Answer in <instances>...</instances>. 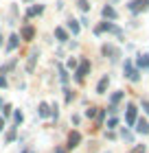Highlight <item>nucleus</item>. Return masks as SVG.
I'll return each mask as SVG.
<instances>
[{
    "mask_svg": "<svg viewBox=\"0 0 149 153\" xmlns=\"http://www.w3.org/2000/svg\"><path fill=\"white\" fill-rule=\"evenodd\" d=\"M90 72V61L86 59V57H83L81 61H79V64H77V72H75V81H83V79H86V74Z\"/></svg>",
    "mask_w": 149,
    "mask_h": 153,
    "instance_id": "obj_1",
    "label": "nucleus"
},
{
    "mask_svg": "<svg viewBox=\"0 0 149 153\" xmlns=\"http://www.w3.org/2000/svg\"><path fill=\"white\" fill-rule=\"evenodd\" d=\"M37 57H40V48L35 46L33 51H31V55L26 57V74H31V72L35 70V64H37Z\"/></svg>",
    "mask_w": 149,
    "mask_h": 153,
    "instance_id": "obj_2",
    "label": "nucleus"
},
{
    "mask_svg": "<svg viewBox=\"0 0 149 153\" xmlns=\"http://www.w3.org/2000/svg\"><path fill=\"white\" fill-rule=\"evenodd\" d=\"M44 9H46V4H31L29 9H26L24 18H26V20H29V18H37V16L44 13Z\"/></svg>",
    "mask_w": 149,
    "mask_h": 153,
    "instance_id": "obj_3",
    "label": "nucleus"
},
{
    "mask_svg": "<svg viewBox=\"0 0 149 153\" xmlns=\"http://www.w3.org/2000/svg\"><path fill=\"white\" fill-rule=\"evenodd\" d=\"M125 76H127L130 81H138V70L132 66V61H130V59L125 61Z\"/></svg>",
    "mask_w": 149,
    "mask_h": 153,
    "instance_id": "obj_4",
    "label": "nucleus"
},
{
    "mask_svg": "<svg viewBox=\"0 0 149 153\" xmlns=\"http://www.w3.org/2000/svg\"><path fill=\"white\" fill-rule=\"evenodd\" d=\"M33 37H35V29H33V26H29V24H24L22 31H20V39L29 42V39H33Z\"/></svg>",
    "mask_w": 149,
    "mask_h": 153,
    "instance_id": "obj_5",
    "label": "nucleus"
},
{
    "mask_svg": "<svg viewBox=\"0 0 149 153\" xmlns=\"http://www.w3.org/2000/svg\"><path fill=\"white\" fill-rule=\"evenodd\" d=\"M79 142H81V134H79V131H70V134H68V149L79 147Z\"/></svg>",
    "mask_w": 149,
    "mask_h": 153,
    "instance_id": "obj_6",
    "label": "nucleus"
},
{
    "mask_svg": "<svg viewBox=\"0 0 149 153\" xmlns=\"http://www.w3.org/2000/svg\"><path fill=\"white\" fill-rule=\"evenodd\" d=\"M149 7V0H134V2H130V11H145Z\"/></svg>",
    "mask_w": 149,
    "mask_h": 153,
    "instance_id": "obj_7",
    "label": "nucleus"
},
{
    "mask_svg": "<svg viewBox=\"0 0 149 153\" xmlns=\"http://www.w3.org/2000/svg\"><path fill=\"white\" fill-rule=\"evenodd\" d=\"M18 46H20V35H9V42H7L4 51H7V53H13Z\"/></svg>",
    "mask_w": 149,
    "mask_h": 153,
    "instance_id": "obj_8",
    "label": "nucleus"
},
{
    "mask_svg": "<svg viewBox=\"0 0 149 153\" xmlns=\"http://www.w3.org/2000/svg\"><path fill=\"white\" fill-rule=\"evenodd\" d=\"M101 53H103V55H108L110 59H118V51H116V48L112 46V44H105V46L101 48Z\"/></svg>",
    "mask_w": 149,
    "mask_h": 153,
    "instance_id": "obj_9",
    "label": "nucleus"
},
{
    "mask_svg": "<svg viewBox=\"0 0 149 153\" xmlns=\"http://www.w3.org/2000/svg\"><path fill=\"white\" fill-rule=\"evenodd\" d=\"M108 85H110V76L105 74V76H101V81L97 83V92H99V94H103L105 90H108Z\"/></svg>",
    "mask_w": 149,
    "mask_h": 153,
    "instance_id": "obj_10",
    "label": "nucleus"
},
{
    "mask_svg": "<svg viewBox=\"0 0 149 153\" xmlns=\"http://www.w3.org/2000/svg\"><path fill=\"white\" fill-rule=\"evenodd\" d=\"M55 37H57V42H68V31L64 29V26H57V29H55Z\"/></svg>",
    "mask_w": 149,
    "mask_h": 153,
    "instance_id": "obj_11",
    "label": "nucleus"
},
{
    "mask_svg": "<svg viewBox=\"0 0 149 153\" xmlns=\"http://www.w3.org/2000/svg\"><path fill=\"white\" fill-rule=\"evenodd\" d=\"M37 114H40V118H48L51 116V105H48V103H40Z\"/></svg>",
    "mask_w": 149,
    "mask_h": 153,
    "instance_id": "obj_12",
    "label": "nucleus"
},
{
    "mask_svg": "<svg viewBox=\"0 0 149 153\" xmlns=\"http://www.w3.org/2000/svg\"><path fill=\"white\" fill-rule=\"evenodd\" d=\"M134 123H136V107L130 105L127 107V125H134Z\"/></svg>",
    "mask_w": 149,
    "mask_h": 153,
    "instance_id": "obj_13",
    "label": "nucleus"
},
{
    "mask_svg": "<svg viewBox=\"0 0 149 153\" xmlns=\"http://www.w3.org/2000/svg\"><path fill=\"white\" fill-rule=\"evenodd\" d=\"M68 31L73 33V35H77V33L81 31V29H79V22H77V20H73V18H70V20H68Z\"/></svg>",
    "mask_w": 149,
    "mask_h": 153,
    "instance_id": "obj_14",
    "label": "nucleus"
},
{
    "mask_svg": "<svg viewBox=\"0 0 149 153\" xmlns=\"http://www.w3.org/2000/svg\"><path fill=\"white\" fill-rule=\"evenodd\" d=\"M103 18H108V20H116V11H114V7H103Z\"/></svg>",
    "mask_w": 149,
    "mask_h": 153,
    "instance_id": "obj_15",
    "label": "nucleus"
},
{
    "mask_svg": "<svg viewBox=\"0 0 149 153\" xmlns=\"http://www.w3.org/2000/svg\"><path fill=\"white\" fill-rule=\"evenodd\" d=\"M140 134H149V125L145 123V120H138V127H136Z\"/></svg>",
    "mask_w": 149,
    "mask_h": 153,
    "instance_id": "obj_16",
    "label": "nucleus"
},
{
    "mask_svg": "<svg viewBox=\"0 0 149 153\" xmlns=\"http://www.w3.org/2000/svg\"><path fill=\"white\" fill-rule=\"evenodd\" d=\"M4 140H7V142H13V140H16V127H11V131H7Z\"/></svg>",
    "mask_w": 149,
    "mask_h": 153,
    "instance_id": "obj_17",
    "label": "nucleus"
},
{
    "mask_svg": "<svg viewBox=\"0 0 149 153\" xmlns=\"http://www.w3.org/2000/svg\"><path fill=\"white\" fill-rule=\"evenodd\" d=\"M77 7H79L81 11H88L90 9V2H88V0H77Z\"/></svg>",
    "mask_w": 149,
    "mask_h": 153,
    "instance_id": "obj_18",
    "label": "nucleus"
},
{
    "mask_svg": "<svg viewBox=\"0 0 149 153\" xmlns=\"http://www.w3.org/2000/svg\"><path fill=\"white\" fill-rule=\"evenodd\" d=\"M11 68H16V59H11V61H7V64L0 68V72H4V70H11Z\"/></svg>",
    "mask_w": 149,
    "mask_h": 153,
    "instance_id": "obj_19",
    "label": "nucleus"
},
{
    "mask_svg": "<svg viewBox=\"0 0 149 153\" xmlns=\"http://www.w3.org/2000/svg\"><path fill=\"white\" fill-rule=\"evenodd\" d=\"M13 120H16V125L22 123V112H20V109H13Z\"/></svg>",
    "mask_w": 149,
    "mask_h": 153,
    "instance_id": "obj_20",
    "label": "nucleus"
},
{
    "mask_svg": "<svg viewBox=\"0 0 149 153\" xmlns=\"http://www.w3.org/2000/svg\"><path fill=\"white\" fill-rule=\"evenodd\" d=\"M121 99H123V92H114V94H112V107H114Z\"/></svg>",
    "mask_w": 149,
    "mask_h": 153,
    "instance_id": "obj_21",
    "label": "nucleus"
},
{
    "mask_svg": "<svg viewBox=\"0 0 149 153\" xmlns=\"http://www.w3.org/2000/svg\"><path fill=\"white\" fill-rule=\"evenodd\" d=\"M59 79H61L64 83L68 81V70H66V68H59Z\"/></svg>",
    "mask_w": 149,
    "mask_h": 153,
    "instance_id": "obj_22",
    "label": "nucleus"
},
{
    "mask_svg": "<svg viewBox=\"0 0 149 153\" xmlns=\"http://www.w3.org/2000/svg\"><path fill=\"white\" fill-rule=\"evenodd\" d=\"M64 92H66V103H70V101L75 99V92H73V90H68V88H66Z\"/></svg>",
    "mask_w": 149,
    "mask_h": 153,
    "instance_id": "obj_23",
    "label": "nucleus"
},
{
    "mask_svg": "<svg viewBox=\"0 0 149 153\" xmlns=\"http://www.w3.org/2000/svg\"><path fill=\"white\" fill-rule=\"evenodd\" d=\"M116 125H118V118H116V116H112L110 120H108V127H110V129H114Z\"/></svg>",
    "mask_w": 149,
    "mask_h": 153,
    "instance_id": "obj_24",
    "label": "nucleus"
},
{
    "mask_svg": "<svg viewBox=\"0 0 149 153\" xmlns=\"http://www.w3.org/2000/svg\"><path fill=\"white\" fill-rule=\"evenodd\" d=\"M77 64H79V61H77L75 57H73V59H68V68H77Z\"/></svg>",
    "mask_w": 149,
    "mask_h": 153,
    "instance_id": "obj_25",
    "label": "nucleus"
},
{
    "mask_svg": "<svg viewBox=\"0 0 149 153\" xmlns=\"http://www.w3.org/2000/svg\"><path fill=\"white\" fill-rule=\"evenodd\" d=\"M86 116H90V118H92V116H97V107H90L88 112H86Z\"/></svg>",
    "mask_w": 149,
    "mask_h": 153,
    "instance_id": "obj_26",
    "label": "nucleus"
},
{
    "mask_svg": "<svg viewBox=\"0 0 149 153\" xmlns=\"http://www.w3.org/2000/svg\"><path fill=\"white\" fill-rule=\"evenodd\" d=\"M9 83H7V79H4V74H0V88H7Z\"/></svg>",
    "mask_w": 149,
    "mask_h": 153,
    "instance_id": "obj_27",
    "label": "nucleus"
},
{
    "mask_svg": "<svg viewBox=\"0 0 149 153\" xmlns=\"http://www.w3.org/2000/svg\"><path fill=\"white\" fill-rule=\"evenodd\" d=\"M11 112H13V107H11V105H4V112H2V114H4V116H9Z\"/></svg>",
    "mask_w": 149,
    "mask_h": 153,
    "instance_id": "obj_28",
    "label": "nucleus"
},
{
    "mask_svg": "<svg viewBox=\"0 0 149 153\" xmlns=\"http://www.w3.org/2000/svg\"><path fill=\"white\" fill-rule=\"evenodd\" d=\"M79 120H81V116L75 114V116H73V125H79Z\"/></svg>",
    "mask_w": 149,
    "mask_h": 153,
    "instance_id": "obj_29",
    "label": "nucleus"
},
{
    "mask_svg": "<svg viewBox=\"0 0 149 153\" xmlns=\"http://www.w3.org/2000/svg\"><path fill=\"white\" fill-rule=\"evenodd\" d=\"M143 109H145V112L149 114V101H143Z\"/></svg>",
    "mask_w": 149,
    "mask_h": 153,
    "instance_id": "obj_30",
    "label": "nucleus"
},
{
    "mask_svg": "<svg viewBox=\"0 0 149 153\" xmlns=\"http://www.w3.org/2000/svg\"><path fill=\"white\" fill-rule=\"evenodd\" d=\"M55 153H66V149H64V147H57V149H55Z\"/></svg>",
    "mask_w": 149,
    "mask_h": 153,
    "instance_id": "obj_31",
    "label": "nucleus"
},
{
    "mask_svg": "<svg viewBox=\"0 0 149 153\" xmlns=\"http://www.w3.org/2000/svg\"><path fill=\"white\" fill-rule=\"evenodd\" d=\"M2 129H4V120L0 118V131H2Z\"/></svg>",
    "mask_w": 149,
    "mask_h": 153,
    "instance_id": "obj_32",
    "label": "nucleus"
},
{
    "mask_svg": "<svg viewBox=\"0 0 149 153\" xmlns=\"http://www.w3.org/2000/svg\"><path fill=\"white\" fill-rule=\"evenodd\" d=\"M22 153H35V151H33V149H24Z\"/></svg>",
    "mask_w": 149,
    "mask_h": 153,
    "instance_id": "obj_33",
    "label": "nucleus"
}]
</instances>
